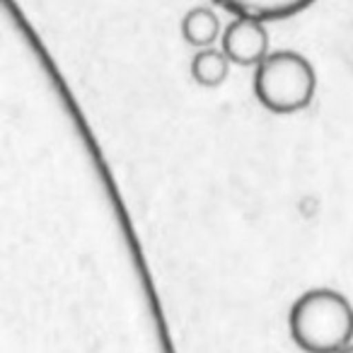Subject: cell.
Masks as SVG:
<instances>
[{
  "label": "cell",
  "instance_id": "6da1fadb",
  "mask_svg": "<svg viewBox=\"0 0 353 353\" xmlns=\"http://www.w3.org/2000/svg\"><path fill=\"white\" fill-rule=\"evenodd\" d=\"M288 327L305 353H339L353 339V307L339 290L314 288L293 303Z\"/></svg>",
  "mask_w": 353,
  "mask_h": 353
},
{
  "label": "cell",
  "instance_id": "7a4b0ae2",
  "mask_svg": "<svg viewBox=\"0 0 353 353\" xmlns=\"http://www.w3.org/2000/svg\"><path fill=\"white\" fill-rule=\"evenodd\" d=\"M317 90L312 63L298 51H271L254 73V94L274 114H295L310 107Z\"/></svg>",
  "mask_w": 353,
  "mask_h": 353
},
{
  "label": "cell",
  "instance_id": "3957f363",
  "mask_svg": "<svg viewBox=\"0 0 353 353\" xmlns=\"http://www.w3.org/2000/svg\"><path fill=\"white\" fill-rule=\"evenodd\" d=\"M223 51L235 65H259L269 56V32L254 17H235L223 32Z\"/></svg>",
  "mask_w": 353,
  "mask_h": 353
},
{
  "label": "cell",
  "instance_id": "277c9868",
  "mask_svg": "<svg viewBox=\"0 0 353 353\" xmlns=\"http://www.w3.org/2000/svg\"><path fill=\"white\" fill-rule=\"evenodd\" d=\"M235 17H254L261 22L288 20L307 10L314 0H213Z\"/></svg>",
  "mask_w": 353,
  "mask_h": 353
},
{
  "label": "cell",
  "instance_id": "5b68a950",
  "mask_svg": "<svg viewBox=\"0 0 353 353\" xmlns=\"http://www.w3.org/2000/svg\"><path fill=\"white\" fill-rule=\"evenodd\" d=\"M221 34V22L211 8H192L182 20V37L196 49H208Z\"/></svg>",
  "mask_w": 353,
  "mask_h": 353
},
{
  "label": "cell",
  "instance_id": "8992f818",
  "mask_svg": "<svg viewBox=\"0 0 353 353\" xmlns=\"http://www.w3.org/2000/svg\"><path fill=\"white\" fill-rule=\"evenodd\" d=\"M228 73H230V59L225 51H216L213 46L201 49L192 61V78L201 88H218L225 83Z\"/></svg>",
  "mask_w": 353,
  "mask_h": 353
},
{
  "label": "cell",
  "instance_id": "52a82bcc",
  "mask_svg": "<svg viewBox=\"0 0 353 353\" xmlns=\"http://www.w3.org/2000/svg\"><path fill=\"white\" fill-rule=\"evenodd\" d=\"M339 353H353V343H348V346L343 348V351H339Z\"/></svg>",
  "mask_w": 353,
  "mask_h": 353
}]
</instances>
